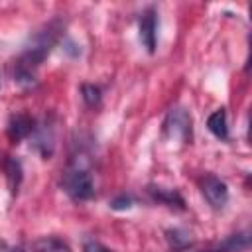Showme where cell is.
<instances>
[{
	"mask_svg": "<svg viewBox=\"0 0 252 252\" xmlns=\"http://www.w3.org/2000/svg\"><path fill=\"white\" fill-rule=\"evenodd\" d=\"M30 138H32V144H33L35 152L41 158H45V159L51 158L53 148H55V132H53V126L49 122H43V124L35 126Z\"/></svg>",
	"mask_w": 252,
	"mask_h": 252,
	"instance_id": "8992f818",
	"label": "cell"
},
{
	"mask_svg": "<svg viewBox=\"0 0 252 252\" xmlns=\"http://www.w3.org/2000/svg\"><path fill=\"white\" fill-rule=\"evenodd\" d=\"M156 35H158V14L154 8H148L140 20V39L148 49V53L156 51Z\"/></svg>",
	"mask_w": 252,
	"mask_h": 252,
	"instance_id": "52a82bcc",
	"label": "cell"
},
{
	"mask_svg": "<svg viewBox=\"0 0 252 252\" xmlns=\"http://www.w3.org/2000/svg\"><path fill=\"white\" fill-rule=\"evenodd\" d=\"M248 246H250V234L244 230V232H236V234L226 236L222 242H219L217 246L203 250V252H242Z\"/></svg>",
	"mask_w": 252,
	"mask_h": 252,
	"instance_id": "9c48e42d",
	"label": "cell"
},
{
	"mask_svg": "<svg viewBox=\"0 0 252 252\" xmlns=\"http://www.w3.org/2000/svg\"><path fill=\"white\" fill-rule=\"evenodd\" d=\"M33 252H71L69 244L57 236H41L32 244Z\"/></svg>",
	"mask_w": 252,
	"mask_h": 252,
	"instance_id": "4fadbf2b",
	"label": "cell"
},
{
	"mask_svg": "<svg viewBox=\"0 0 252 252\" xmlns=\"http://www.w3.org/2000/svg\"><path fill=\"white\" fill-rule=\"evenodd\" d=\"M61 30H63L61 22L53 20L32 35L24 53L14 63V83L18 87H22V89L35 87V71L43 63V59L49 55L51 47L59 41Z\"/></svg>",
	"mask_w": 252,
	"mask_h": 252,
	"instance_id": "6da1fadb",
	"label": "cell"
},
{
	"mask_svg": "<svg viewBox=\"0 0 252 252\" xmlns=\"http://www.w3.org/2000/svg\"><path fill=\"white\" fill-rule=\"evenodd\" d=\"M33 128H35L33 118L30 114H26V112H18V114H12L10 116L8 126H6V134H8L10 142L18 144V142L30 138L32 132H33Z\"/></svg>",
	"mask_w": 252,
	"mask_h": 252,
	"instance_id": "5b68a950",
	"label": "cell"
},
{
	"mask_svg": "<svg viewBox=\"0 0 252 252\" xmlns=\"http://www.w3.org/2000/svg\"><path fill=\"white\" fill-rule=\"evenodd\" d=\"M165 240H167V246L173 252H183V250L193 246L191 234L187 230H183V228H167L165 230Z\"/></svg>",
	"mask_w": 252,
	"mask_h": 252,
	"instance_id": "8fae6325",
	"label": "cell"
},
{
	"mask_svg": "<svg viewBox=\"0 0 252 252\" xmlns=\"http://www.w3.org/2000/svg\"><path fill=\"white\" fill-rule=\"evenodd\" d=\"M201 191L207 199V203L213 207V209H222L228 201V187L226 183L213 175V173H207L203 179H201Z\"/></svg>",
	"mask_w": 252,
	"mask_h": 252,
	"instance_id": "277c9868",
	"label": "cell"
},
{
	"mask_svg": "<svg viewBox=\"0 0 252 252\" xmlns=\"http://www.w3.org/2000/svg\"><path fill=\"white\" fill-rule=\"evenodd\" d=\"M4 171H6L8 189H10L12 195H16L18 189H20V183H22V179H24V169H22L20 159H16V158H8L6 163H4Z\"/></svg>",
	"mask_w": 252,
	"mask_h": 252,
	"instance_id": "30bf717a",
	"label": "cell"
},
{
	"mask_svg": "<svg viewBox=\"0 0 252 252\" xmlns=\"http://www.w3.org/2000/svg\"><path fill=\"white\" fill-rule=\"evenodd\" d=\"M207 128L219 138V140H228V124H226V112L224 108L215 110L209 120H207Z\"/></svg>",
	"mask_w": 252,
	"mask_h": 252,
	"instance_id": "7c38bea8",
	"label": "cell"
},
{
	"mask_svg": "<svg viewBox=\"0 0 252 252\" xmlns=\"http://www.w3.org/2000/svg\"><path fill=\"white\" fill-rule=\"evenodd\" d=\"M163 136L167 140H175L181 144H189L191 136H193V122H191V114L181 108V106H173L165 120H163V128H161Z\"/></svg>",
	"mask_w": 252,
	"mask_h": 252,
	"instance_id": "3957f363",
	"label": "cell"
},
{
	"mask_svg": "<svg viewBox=\"0 0 252 252\" xmlns=\"http://www.w3.org/2000/svg\"><path fill=\"white\" fill-rule=\"evenodd\" d=\"M81 96H83L85 104H87V106H91V108L98 106V104H100V100H102L100 89H98L96 85H91V83L81 85Z\"/></svg>",
	"mask_w": 252,
	"mask_h": 252,
	"instance_id": "5bb4252c",
	"label": "cell"
},
{
	"mask_svg": "<svg viewBox=\"0 0 252 252\" xmlns=\"http://www.w3.org/2000/svg\"><path fill=\"white\" fill-rule=\"evenodd\" d=\"M83 252H112L110 248H106L104 244L96 242V240H87L83 246Z\"/></svg>",
	"mask_w": 252,
	"mask_h": 252,
	"instance_id": "2e32d148",
	"label": "cell"
},
{
	"mask_svg": "<svg viewBox=\"0 0 252 252\" xmlns=\"http://www.w3.org/2000/svg\"><path fill=\"white\" fill-rule=\"evenodd\" d=\"M148 193L154 201L158 203H163L167 207H177V209H185V201L183 197L179 195L177 189H171V187H161V185H150L148 187Z\"/></svg>",
	"mask_w": 252,
	"mask_h": 252,
	"instance_id": "ba28073f",
	"label": "cell"
},
{
	"mask_svg": "<svg viewBox=\"0 0 252 252\" xmlns=\"http://www.w3.org/2000/svg\"><path fill=\"white\" fill-rule=\"evenodd\" d=\"M61 185L65 189V193L73 199V201H89L94 195V181L91 171L79 163V159L71 161L69 167L63 171V179Z\"/></svg>",
	"mask_w": 252,
	"mask_h": 252,
	"instance_id": "7a4b0ae2",
	"label": "cell"
},
{
	"mask_svg": "<svg viewBox=\"0 0 252 252\" xmlns=\"http://www.w3.org/2000/svg\"><path fill=\"white\" fill-rule=\"evenodd\" d=\"M132 205H134V199L130 195H126V193H122V195H118V197H114L110 201V209H114V211H126Z\"/></svg>",
	"mask_w": 252,
	"mask_h": 252,
	"instance_id": "9a60e30c",
	"label": "cell"
}]
</instances>
